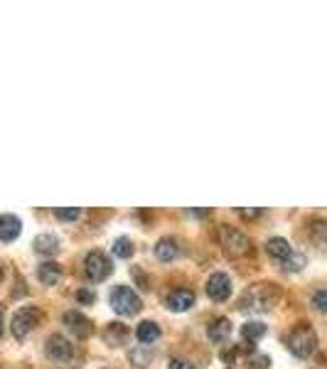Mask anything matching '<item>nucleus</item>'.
<instances>
[{"label":"nucleus","mask_w":327,"mask_h":369,"mask_svg":"<svg viewBox=\"0 0 327 369\" xmlns=\"http://www.w3.org/2000/svg\"><path fill=\"white\" fill-rule=\"evenodd\" d=\"M280 291L276 283H253L251 288H246L242 295L239 308L246 313H269L278 305Z\"/></svg>","instance_id":"obj_1"},{"label":"nucleus","mask_w":327,"mask_h":369,"mask_svg":"<svg viewBox=\"0 0 327 369\" xmlns=\"http://www.w3.org/2000/svg\"><path fill=\"white\" fill-rule=\"evenodd\" d=\"M285 342H288L290 352L301 359H308L317 352V335L310 325H305V323H298V325L290 330V335Z\"/></svg>","instance_id":"obj_2"},{"label":"nucleus","mask_w":327,"mask_h":369,"mask_svg":"<svg viewBox=\"0 0 327 369\" xmlns=\"http://www.w3.org/2000/svg\"><path fill=\"white\" fill-rule=\"evenodd\" d=\"M108 303H111L113 313L121 315V318H131V315H138L143 308V300L135 293L131 286H116L108 295Z\"/></svg>","instance_id":"obj_3"},{"label":"nucleus","mask_w":327,"mask_h":369,"mask_svg":"<svg viewBox=\"0 0 327 369\" xmlns=\"http://www.w3.org/2000/svg\"><path fill=\"white\" fill-rule=\"evenodd\" d=\"M219 244L229 259H242V256H246L249 249H251V241H249L246 234L239 232V229H234V227H229V224H221Z\"/></svg>","instance_id":"obj_4"},{"label":"nucleus","mask_w":327,"mask_h":369,"mask_svg":"<svg viewBox=\"0 0 327 369\" xmlns=\"http://www.w3.org/2000/svg\"><path fill=\"white\" fill-rule=\"evenodd\" d=\"M40 320H42V313H40L37 305H22V308L12 315V325H10L12 337H15V340H25L27 335H33L35 327L40 325Z\"/></svg>","instance_id":"obj_5"},{"label":"nucleus","mask_w":327,"mask_h":369,"mask_svg":"<svg viewBox=\"0 0 327 369\" xmlns=\"http://www.w3.org/2000/svg\"><path fill=\"white\" fill-rule=\"evenodd\" d=\"M113 266H111V259H108L103 251H89L84 256V276L89 278L92 283H101L111 276Z\"/></svg>","instance_id":"obj_6"},{"label":"nucleus","mask_w":327,"mask_h":369,"mask_svg":"<svg viewBox=\"0 0 327 369\" xmlns=\"http://www.w3.org/2000/svg\"><path fill=\"white\" fill-rule=\"evenodd\" d=\"M76 350L65 335H49L44 340V357L52 359L57 364H69L74 359Z\"/></svg>","instance_id":"obj_7"},{"label":"nucleus","mask_w":327,"mask_h":369,"mask_svg":"<svg viewBox=\"0 0 327 369\" xmlns=\"http://www.w3.org/2000/svg\"><path fill=\"white\" fill-rule=\"evenodd\" d=\"M62 320H65L67 330L74 337H79V340H86V337L92 335V320H89L84 313H79V310H67V313L62 315Z\"/></svg>","instance_id":"obj_8"},{"label":"nucleus","mask_w":327,"mask_h":369,"mask_svg":"<svg viewBox=\"0 0 327 369\" xmlns=\"http://www.w3.org/2000/svg\"><path fill=\"white\" fill-rule=\"evenodd\" d=\"M231 291H234V283H231V278L226 276V273H212V276L207 278V295H210L212 300H217V303L229 298Z\"/></svg>","instance_id":"obj_9"},{"label":"nucleus","mask_w":327,"mask_h":369,"mask_svg":"<svg viewBox=\"0 0 327 369\" xmlns=\"http://www.w3.org/2000/svg\"><path fill=\"white\" fill-rule=\"evenodd\" d=\"M165 305L172 313H185V310H190L194 305V291L192 288H175V291L167 293Z\"/></svg>","instance_id":"obj_10"},{"label":"nucleus","mask_w":327,"mask_h":369,"mask_svg":"<svg viewBox=\"0 0 327 369\" xmlns=\"http://www.w3.org/2000/svg\"><path fill=\"white\" fill-rule=\"evenodd\" d=\"M33 249H35V254H40V256H54V254H59V249H62V241H59L57 234L44 232V234H37V237H35Z\"/></svg>","instance_id":"obj_11"},{"label":"nucleus","mask_w":327,"mask_h":369,"mask_svg":"<svg viewBox=\"0 0 327 369\" xmlns=\"http://www.w3.org/2000/svg\"><path fill=\"white\" fill-rule=\"evenodd\" d=\"M37 281L42 283V286H57V283L62 281V266L52 259L42 261L37 266Z\"/></svg>","instance_id":"obj_12"},{"label":"nucleus","mask_w":327,"mask_h":369,"mask_svg":"<svg viewBox=\"0 0 327 369\" xmlns=\"http://www.w3.org/2000/svg\"><path fill=\"white\" fill-rule=\"evenodd\" d=\"M22 232V222L15 214H0V241H15Z\"/></svg>","instance_id":"obj_13"},{"label":"nucleus","mask_w":327,"mask_h":369,"mask_svg":"<svg viewBox=\"0 0 327 369\" xmlns=\"http://www.w3.org/2000/svg\"><path fill=\"white\" fill-rule=\"evenodd\" d=\"M131 337V330L124 325V323H108L106 330H103V340H106V345H111V347H121V345H126Z\"/></svg>","instance_id":"obj_14"},{"label":"nucleus","mask_w":327,"mask_h":369,"mask_svg":"<svg viewBox=\"0 0 327 369\" xmlns=\"http://www.w3.org/2000/svg\"><path fill=\"white\" fill-rule=\"evenodd\" d=\"M207 337L217 345L226 342L231 337V320L229 318H215V320L207 325Z\"/></svg>","instance_id":"obj_15"},{"label":"nucleus","mask_w":327,"mask_h":369,"mask_svg":"<svg viewBox=\"0 0 327 369\" xmlns=\"http://www.w3.org/2000/svg\"><path fill=\"white\" fill-rule=\"evenodd\" d=\"M180 241L175 239V237H162V239H158V244H156V256L160 261H175L177 256H180Z\"/></svg>","instance_id":"obj_16"},{"label":"nucleus","mask_w":327,"mask_h":369,"mask_svg":"<svg viewBox=\"0 0 327 369\" xmlns=\"http://www.w3.org/2000/svg\"><path fill=\"white\" fill-rule=\"evenodd\" d=\"M293 246H290L288 239H283V237H274V239L266 241V254L271 256V259H276L280 264L283 259H288L290 254H293Z\"/></svg>","instance_id":"obj_17"},{"label":"nucleus","mask_w":327,"mask_h":369,"mask_svg":"<svg viewBox=\"0 0 327 369\" xmlns=\"http://www.w3.org/2000/svg\"><path fill=\"white\" fill-rule=\"evenodd\" d=\"M135 337H138L143 345H153V342L160 337V325L153 320H143L138 325V330H135Z\"/></svg>","instance_id":"obj_18"},{"label":"nucleus","mask_w":327,"mask_h":369,"mask_svg":"<svg viewBox=\"0 0 327 369\" xmlns=\"http://www.w3.org/2000/svg\"><path fill=\"white\" fill-rule=\"evenodd\" d=\"M266 330H269V327L263 325L261 320H249V323H244L242 335H244V340L253 342V340H261V337L266 335Z\"/></svg>","instance_id":"obj_19"},{"label":"nucleus","mask_w":327,"mask_h":369,"mask_svg":"<svg viewBox=\"0 0 327 369\" xmlns=\"http://www.w3.org/2000/svg\"><path fill=\"white\" fill-rule=\"evenodd\" d=\"M111 249H113V254H116L118 259H131V256L135 254V244L128 239V237H118V239H113Z\"/></svg>","instance_id":"obj_20"},{"label":"nucleus","mask_w":327,"mask_h":369,"mask_svg":"<svg viewBox=\"0 0 327 369\" xmlns=\"http://www.w3.org/2000/svg\"><path fill=\"white\" fill-rule=\"evenodd\" d=\"M303 266H305V256L298 254V251H293V254H290L288 259L280 261V268H283V271H290V273L301 271Z\"/></svg>","instance_id":"obj_21"},{"label":"nucleus","mask_w":327,"mask_h":369,"mask_svg":"<svg viewBox=\"0 0 327 369\" xmlns=\"http://www.w3.org/2000/svg\"><path fill=\"white\" fill-rule=\"evenodd\" d=\"M325 232H327V227L322 219H315V222L310 224V237L317 246H325Z\"/></svg>","instance_id":"obj_22"},{"label":"nucleus","mask_w":327,"mask_h":369,"mask_svg":"<svg viewBox=\"0 0 327 369\" xmlns=\"http://www.w3.org/2000/svg\"><path fill=\"white\" fill-rule=\"evenodd\" d=\"M246 367H249V369H269V367H271V357H269V354H256V352H251V357H249Z\"/></svg>","instance_id":"obj_23"},{"label":"nucleus","mask_w":327,"mask_h":369,"mask_svg":"<svg viewBox=\"0 0 327 369\" xmlns=\"http://www.w3.org/2000/svg\"><path fill=\"white\" fill-rule=\"evenodd\" d=\"M54 214H57L62 222H74V219H79L81 209L79 207H59V209H54Z\"/></svg>","instance_id":"obj_24"},{"label":"nucleus","mask_w":327,"mask_h":369,"mask_svg":"<svg viewBox=\"0 0 327 369\" xmlns=\"http://www.w3.org/2000/svg\"><path fill=\"white\" fill-rule=\"evenodd\" d=\"M312 305H315L317 313H325V310H327V291H325V288H320V291H315V293H312Z\"/></svg>","instance_id":"obj_25"},{"label":"nucleus","mask_w":327,"mask_h":369,"mask_svg":"<svg viewBox=\"0 0 327 369\" xmlns=\"http://www.w3.org/2000/svg\"><path fill=\"white\" fill-rule=\"evenodd\" d=\"M76 300H79V303L92 305L94 300H97V293H94V291H86V288H81V291H76Z\"/></svg>","instance_id":"obj_26"},{"label":"nucleus","mask_w":327,"mask_h":369,"mask_svg":"<svg viewBox=\"0 0 327 369\" xmlns=\"http://www.w3.org/2000/svg\"><path fill=\"white\" fill-rule=\"evenodd\" d=\"M167 369H197L192 362H187V359H172L170 364H167Z\"/></svg>","instance_id":"obj_27"},{"label":"nucleus","mask_w":327,"mask_h":369,"mask_svg":"<svg viewBox=\"0 0 327 369\" xmlns=\"http://www.w3.org/2000/svg\"><path fill=\"white\" fill-rule=\"evenodd\" d=\"M239 214H242V217H258V209H239Z\"/></svg>","instance_id":"obj_28"},{"label":"nucleus","mask_w":327,"mask_h":369,"mask_svg":"<svg viewBox=\"0 0 327 369\" xmlns=\"http://www.w3.org/2000/svg\"><path fill=\"white\" fill-rule=\"evenodd\" d=\"M0 335H3V305H0Z\"/></svg>","instance_id":"obj_29"},{"label":"nucleus","mask_w":327,"mask_h":369,"mask_svg":"<svg viewBox=\"0 0 327 369\" xmlns=\"http://www.w3.org/2000/svg\"><path fill=\"white\" fill-rule=\"evenodd\" d=\"M3 276H6V268H3V264H0V281H3Z\"/></svg>","instance_id":"obj_30"}]
</instances>
